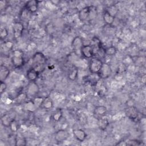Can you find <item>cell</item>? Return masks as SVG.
<instances>
[{"label": "cell", "instance_id": "obj_1", "mask_svg": "<svg viewBox=\"0 0 146 146\" xmlns=\"http://www.w3.org/2000/svg\"><path fill=\"white\" fill-rule=\"evenodd\" d=\"M32 62L34 64L33 67L40 73L43 71L44 68V65L46 63V58L43 53L36 52L32 57Z\"/></svg>", "mask_w": 146, "mask_h": 146}, {"label": "cell", "instance_id": "obj_2", "mask_svg": "<svg viewBox=\"0 0 146 146\" xmlns=\"http://www.w3.org/2000/svg\"><path fill=\"white\" fill-rule=\"evenodd\" d=\"M11 61L12 64L15 68H19L22 67L25 63L23 51L21 50H14L13 52Z\"/></svg>", "mask_w": 146, "mask_h": 146}, {"label": "cell", "instance_id": "obj_3", "mask_svg": "<svg viewBox=\"0 0 146 146\" xmlns=\"http://www.w3.org/2000/svg\"><path fill=\"white\" fill-rule=\"evenodd\" d=\"M71 46L76 55L77 56L82 55L81 50L82 47L83 46V43L82 38L80 36H76L73 39L71 42Z\"/></svg>", "mask_w": 146, "mask_h": 146}, {"label": "cell", "instance_id": "obj_4", "mask_svg": "<svg viewBox=\"0 0 146 146\" xmlns=\"http://www.w3.org/2000/svg\"><path fill=\"white\" fill-rule=\"evenodd\" d=\"M103 62L98 58H92L89 63V70L91 73H98L103 65Z\"/></svg>", "mask_w": 146, "mask_h": 146}, {"label": "cell", "instance_id": "obj_5", "mask_svg": "<svg viewBox=\"0 0 146 146\" xmlns=\"http://www.w3.org/2000/svg\"><path fill=\"white\" fill-rule=\"evenodd\" d=\"M126 116L132 120H136L139 117V111L137 109L133 106H128L124 110Z\"/></svg>", "mask_w": 146, "mask_h": 146}, {"label": "cell", "instance_id": "obj_6", "mask_svg": "<svg viewBox=\"0 0 146 146\" xmlns=\"http://www.w3.org/2000/svg\"><path fill=\"white\" fill-rule=\"evenodd\" d=\"M112 74V69L111 66L108 63H103V65L98 72L101 79H107Z\"/></svg>", "mask_w": 146, "mask_h": 146}, {"label": "cell", "instance_id": "obj_7", "mask_svg": "<svg viewBox=\"0 0 146 146\" xmlns=\"http://www.w3.org/2000/svg\"><path fill=\"white\" fill-rule=\"evenodd\" d=\"M39 91V87L35 82H30L27 85L26 94L30 96L35 97Z\"/></svg>", "mask_w": 146, "mask_h": 146}, {"label": "cell", "instance_id": "obj_8", "mask_svg": "<svg viewBox=\"0 0 146 146\" xmlns=\"http://www.w3.org/2000/svg\"><path fill=\"white\" fill-rule=\"evenodd\" d=\"M23 31V25L21 22H15L13 27V35L15 39H18L22 35Z\"/></svg>", "mask_w": 146, "mask_h": 146}, {"label": "cell", "instance_id": "obj_9", "mask_svg": "<svg viewBox=\"0 0 146 146\" xmlns=\"http://www.w3.org/2000/svg\"><path fill=\"white\" fill-rule=\"evenodd\" d=\"M107 108L104 106H98L95 107L94 110L93 115L95 118L97 120L105 116L107 113Z\"/></svg>", "mask_w": 146, "mask_h": 146}, {"label": "cell", "instance_id": "obj_10", "mask_svg": "<svg viewBox=\"0 0 146 146\" xmlns=\"http://www.w3.org/2000/svg\"><path fill=\"white\" fill-rule=\"evenodd\" d=\"M81 54L86 58H91L94 55V48L91 44L83 45L81 50Z\"/></svg>", "mask_w": 146, "mask_h": 146}, {"label": "cell", "instance_id": "obj_11", "mask_svg": "<svg viewBox=\"0 0 146 146\" xmlns=\"http://www.w3.org/2000/svg\"><path fill=\"white\" fill-rule=\"evenodd\" d=\"M68 132L65 129H59L55 133V139L57 142L61 143L68 139Z\"/></svg>", "mask_w": 146, "mask_h": 146}, {"label": "cell", "instance_id": "obj_12", "mask_svg": "<svg viewBox=\"0 0 146 146\" xmlns=\"http://www.w3.org/2000/svg\"><path fill=\"white\" fill-rule=\"evenodd\" d=\"M78 18L82 22L90 21V6L82 8L78 13Z\"/></svg>", "mask_w": 146, "mask_h": 146}, {"label": "cell", "instance_id": "obj_13", "mask_svg": "<svg viewBox=\"0 0 146 146\" xmlns=\"http://www.w3.org/2000/svg\"><path fill=\"white\" fill-rule=\"evenodd\" d=\"M86 82L90 83L91 86H96L99 80L101 79L98 73H91L86 77Z\"/></svg>", "mask_w": 146, "mask_h": 146}, {"label": "cell", "instance_id": "obj_14", "mask_svg": "<svg viewBox=\"0 0 146 146\" xmlns=\"http://www.w3.org/2000/svg\"><path fill=\"white\" fill-rule=\"evenodd\" d=\"M39 2L36 0H31L27 1L25 6V9L29 12L35 13L37 11L38 8V3Z\"/></svg>", "mask_w": 146, "mask_h": 146}, {"label": "cell", "instance_id": "obj_15", "mask_svg": "<svg viewBox=\"0 0 146 146\" xmlns=\"http://www.w3.org/2000/svg\"><path fill=\"white\" fill-rule=\"evenodd\" d=\"M72 132L76 139L80 142H83L87 137L86 132L82 129H73Z\"/></svg>", "mask_w": 146, "mask_h": 146}, {"label": "cell", "instance_id": "obj_16", "mask_svg": "<svg viewBox=\"0 0 146 146\" xmlns=\"http://www.w3.org/2000/svg\"><path fill=\"white\" fill-rule=\"evenodd\" d=\"M39 73L35 70L33 67L29 68L26 72L27 79L29 82H35L38 78Z\"/></svg>", "mask_w": 146, "mask_h": 146}, {"label": "cell", "instance_id": "obj_17", "mask_svg": "<svg viewBox=\"0 0 146 146\" xmlns=\"http://www.w3.org/2000/svg\"><path fill=\"white\" fill-rule=\"evenodd\" d=\"M93 48H94V52L95 49L96 50V52L103 48L102 43L100 39L98 38L97 36H94L91 39V44Z\"/></svg>", "mask_w": 146, "mask_h": 146}, {"label": "cell", "instance_id": "obj_18", "mask_svg": "<svg viewBox=\"0 0 146 146\" xmlns=\"http://www.w3.org/2000/svg\"><path fill=\"white\" fill-rule=\"evenodd\" d=\"M10 75L9 69L4 65H1L0 66V79L1 81H4L8 78Z\"/></svg>", "mask_w": 146, "mask_h": 146}, {"label": "cell", "instance_id": "obj_19", "mask_svg": "<svg viewBox=\"0 0 146 146\" xmlns=\"http://www.w3.org/2000/svg\"><path fill=\"white\" fill-rule=\"evenodd\" d=\"M78 76V68L75 66H72L68 72V78L71 80H75Z\"/></svg>", "mask_w": 146, "mask_h": 146}, {"label": "cell", "instance_id": "obj_20", "mask_svg": "<svg viewBox=\"0 0 146 146\" xmlns=\"http://www.w3.org/2000/svg\"><path fill=\"white\" fill-rule=\"evenodd\" d=\"M103 18L104 22L108 25H112L115 20V16L111 15L107 10L104 11L103 15Z\"/></svg>", "mask_w": 146, "mask_h": 146}, {"label": "cell", "instance_id": "obj_21", "mask_svg": "<svg viewBox=\"0 0 146 146\" xmlns=\"http://www.w3.org/2000/svg\"><path fill=\"white\" fill-rule=\"evenodd\" d=\"M98 125L101 130H105L109 125V121L107 117L105 116L98 120Z\"/></svg>", "mask_w": 146, "mask_h": 146}, {"label": "cell", "instance_id": "obj_22", "mask_svg": "<svg viewBox=\"0 0 146 146\" xmlns=\"http://www.w3.org/2000/svg\"><path fill=\"white\" fill-rule=\"evenodd\" d=\"M41 107L46 110H50L53 107V102L50 97H46L43 99Z\"/></svg>", "mask_w": 146, "mask_h": 146}, {"label": "cell", "instance_id": "obj_23", "mask_svg": "<svg viewBox=\"0 0 146 146\" xmlns=\"http://www.w3.org/2000/svg\"><path fill=\"white\" fill-rule=\"evenodd\" d=\"M14 119H11V116H9L8 114H5L1 117V122L2 124L5 127H9L11 122Z\"/></svg>", "mask_w": 146, "mask_h": 146}, {"label": "cell", "instance_id": "obj_24", "mask_svg": "<svg viewBox=\"0 0 146 146\" xmlns=\"http://www.w3.org/2000/svg\"><path fill=\"white\" fill-rule=\"evenodd\" d=\"M26 140L23 136H17L15 138V146H25L26 145Z\"/></svg>", "mask_w": 146, "mask_h": 146}, {"label": "cell", "instance_id": "obj_25", "mask_svg": "<svg viewBox=\"0 0 146 146\" xmlns=\"http://www.w3.org/2000/svg\"><path fill=\"white\" fill-rule=\"evenodd\" d=\"M117 52V49L114 46H110L104 49L105 55L108 56H113L116 54Z\"/></svg>", "mask_w": 146, "mask_h": 146}, {"label": "cell", "instance_id": "obj_26", "mask_svg": "<svg viewBox=\"0 0 146 146\" xmlns=\"http://www.w3.org/2000/svg\"><path fill=\"white\" fill-rule=\"evenodd\" d=\"M25 108L27 111H29L30 112H33L37 108L32 100L27 102L25 104Z\"/></svg>", "mask_w": 146, "mask_h": 146}, {"label": "cell", "instance_id": "obj_27", "mask_svg": "<svg viewBox=\"0 0 146 146\" xmlns=\"http://www.w3.org/2000/svg\"><path fill=\"white\" fill-rule=\"evenodd\" d=\"M27 95L26 94V93H25V92L20 93L19 94H18V95L16 98V102L17 103L21 104L23 103L27 99Z\"/></svg>", "mask_w": 146, "mask_h": 146}, {"label": "cell", "instance_id": "obj_28", "mask_svg": "<svg viewBox=\"0 0 146 146\" xmlns=\"http://www.w3.org/2000/svg\"><path fill=\"white\" fill-rule=\"evenodd\" d=\"M62 111L61 110V109H57L55 111V112L53 113V115H52L53 119L56 121H59L62 117Z\"/></svg>", "mask_w": 146, "mask_h": 146}, {"label": "cell", "instance_id": "obj_29", "mask_svg": "<svg viewBox=\"0 0 146 146\" xmlns=\"http://www.w3.org/2000/svg\"><path fill=\"white\" fill-rule=\"evenodd\" d=\"M43 98H41V97H39V96H35L34 98L33 102L34 103V104L36 106V107L38 108V107H41V105H42V103L43 102Z\"/></svg>", "mask_w": 146, "mask_h": 146}, {"label": "cell", "instance_id": "obj_30", "mask_svg": "<svg viewBox=\"0 0 146 146\" xmlns=\"http://www.w3.org/2000/svg\"><path fill=\"white\" fill-rule=\"evenodd\" d=\"M127 145H140L144 144H142V141H140L138 140H129L128 141H125Z\"/></svg>", "mask_w": 146, "mask_h": 146}, {"label": "cell", "instance_id": "obj_31", "mask_svg": "<svg viewBox=\"0 0 146 146\" xmlns=\"http://www.w3.org/2000/svg\"><path fill=\"white\" fill-rule=\"evenodd\" d=\"M9 127L10 128L11 130L13 132H16L18 129V124L17 122L14 119L10 123Z\"/></svg>", "mask_w": 146, "mask_h": 146}, {"label": "cell", "instance_id": "obj_32", "mask_svg": "<svg viewBox=\"0 0 146 146\" xmlns=\"http://www.w3.org/2000/svg\"><path fill=\"white\" fill-rule=\"evenodd\" d=\"M7 35H8V31H7V29L5 27L3 29H2L1 30V33H0L1 39L2 40V39H5Z\"/></svg>", "mask_w": 146, "mask_h": 146}, {"label": "cell", "instance_id": "obj_33", "mask_svg": "<svg viewBox=\"0 0 146 146\" xmlns=\"http://www.w3.org/2000/svg\"><path fill=\"white\" fill-rule=\"evenodd\" d=\"M7 88V84L4 81H1L0 84V92L2 94Z\"/></svg>", "mask_w": 146, "mask_h": 146}, {"label": "cell", "instance_id": "obj_34", "mask_svg": "<svg viewBox=\"0 0 146 146\" xmlns=\"http://www.w3.org/2000/svg\"><path fill=\"white\" fill-rule=\"evenodd\" d=\"M5 46L8 49H11L13 47V43L11 42H9V41L6 42H5Z\"/></svg>", "mask_w": 146, "mask_h": 146}]
</instances>
